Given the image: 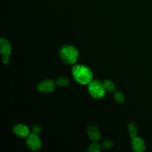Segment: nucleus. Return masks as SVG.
Returning a JSON list of instances; mask_svg holds the SVG:
<instances>
[{
    "label": "nucleus",
    "mask_w": 152,
    "mask_h": 152,
    "mask_svg": "<svg viewBox=\"0 0 152 152\" xmlns=\"http://www.w3.org/2000/svg\"><path fill=\"white\" fill-rule=\"evenodd\" d=\"M72 75L76 82L82 85L88 84L93 80L91 70L81 64L75 65L72 68Z\"/></svg>",
    "instance_id": "nucleus-1"
},
{
    "label": "nucleus",
    "mask_w": 152,
    "mask_h": 152,
    "mask_svg": "<svg viewBox=\"0 0 152 152\" xmlns=\"http://www.w3.org/2000/svg\"><path fill=\"white\" fill-rule=\"evenodd\" d=\"M59 55L62 61L68 65L75 64L79 59V52L77 49L69 45H65L59 50Z\"/></svg>",
    "instance_id": "nucleus-2"
},
{
    "label": "nucleus",
    "mask_w": 152,
    "mask_h": 152,
    "mask_svg": "<svg viewBox=\"0 0 152 152\" xmlns=\"http://www.w3.org/2000/svg\"><path fill=\"white\" fill-rule=\"evenodd\" d=\"M88 90L90 94L96 99H100L103 97L106 92L103 82L97 80H92L88 84Z\"/></svg>",
    "instance_id": "nucleus-3"
},
{
    "label": "nucleus",
    "mask_w": 152,
    "mask_h": 152,
    "mask_svg": "<svg viewBox=\"0 0 152 152\" xmlns=\"http://www.w3.org/2000/svg\"><path fill=\"white\" fill-rule=\"evenodd\" d=\"M26 144L32 151H37L41 148L42 141L37 134L32 133L26 137Z\"/></svg>",
    "instance_id": "nucleus-4"
},
{
    "label": "nucleus",
    "mask_w": 152,
    "mask_h": 152,
    "mask_svg": "<svg viewBox=\"0 0 152 152\" xmlns=\"http://www.w3.org/2000/svg\"><path fill=\"white\" fill-rule=\"evenodd\" d=\"M55 84L50 79H46L41 81L37 85V90L42 93H50L55 90Z\"/></svg>",
    "instance_id": "nucleus-5"
},
{
    "label": "nucleus",
    "mask_w": 152,
    "mask_h": 152,
    "mask_svg": "<svg viewBox=\"0 0 152 152\" xmlns=\"http://www.w3.org/2000/svg\"><path fill=\"white\" fill-rule=\"evenodd\" d=\"M131 146L133 150L137 152H142L145 149L144 141L142 138L138 136L131 138Z\"/></svg>",
    "instance_id": "nucleus-6"
},
{
    "label": "nucleus",
    "mask_w": 152,
    "mask_h": 152,
    "mask_svg": "<svg viewBox=\"0 0 152 152\" xmlns=\"http://www.w3.org/2000/svg\"><path fill=\"white\" fill-rule=\"evenodd\" d=\"M14 134L20 138L27 137L29 135V129L28 126L24 124H17L13 128Z\"/></svg>",
    "instance_id": "nucleus-7"
},
{
    "label": "nucleus",
    "mask_w": 152,
    "mask_h": 152,
    "mask_svg": "<svg viewBox=\"0 0 152 152\" xmlns=\"http://www.w3.org/2000/svg\"><path fill=\"white\" fill-rule=\"evenodd\" d=\"M12 48L10 42L5 38L2 37L0 40V52L2 55H10Z\"/></svg>",
    "instance_id": "nucleus-8"
},
{
    "label": "nucleus",
    "mask_w": 152,
    "mask_h": 152,
    "mask_svg": "<svg viewBox=\"0 0 152 152\" xmlns=\"http://www.w3.org/2000/svg\"><path fill=\"white\" fill-rule=\"evenodd\" d=\"M87 134L89 138L93 141H99L101 138V134L98 128L95 126H88L87 128Z\"/></svg>",
    "instance_id": "nucleus-9"
},
{
    "label": "nucleus",
    "mask_w": 152,
    "mask_h": 152,
    "mask_svg": "<svg viewBox=\"0 0 152 152\" xmlns=\"http://www.w3.org/2000/svg\"><path fill=\"white\" fill-rule=\"evenodd\" d=\"M103 84L105 90L109 92H113L116 89L115 84L111 80H105L103 81Z\"/></svg>",
    "instance_id": "nucleus-10"
},
{
    "label": "nucleus",
    "mask_w": 152,
    "mask_h": 152,
    "mask_svg": "<svg viewBox=\"0 0 152 152\" xmlns=\"http://www.w3.org/2000/svg\"><path fill=\"white\" fill-rule=\"evenodd\" d=\"M56 84L61 87H67L69 84V80L64 77H61L56 79L55 81Z\"/></svg>",
    "instance_id": "nucleus-11"
},
{
    "label": "nucleus",
    "mask_w": 152,
    "mask_h": 152,
    "mask_svg": "<svg viewBox=\"0 0 152 152\" xmlns=\"http://www.w3.org/2000/svg\"><path fill=\"white\" fill-rule=\"evenodd\" d=\"M128 131L131 138H132L133 137L137 136V128L134 123L131 122L128 124Z\"/></svg>",
    "instance_id": "nucleus-12"
},
{
    "label": "nucleus",
    "mask_w": 152,
    "mask_h": 152,
    "mask_svg": "<svg viewBox=\"0 0 152 152\" xmlns=\"http://www.w3.org/2000/svg\"><path fill=\"white\" fill-rule=\"evenodd\" d=\"M101 145L97 142L91 143L88 148V151L89 152H99L101 150Z\"/></svg>",
    "instance_id": "nucleus-13"
},
{
    "label": "nucleus",
    "mask_w": 152,
    "mask_h": 152,
    "mask_svg": "<svg viewBox=\"0 0 152 152\" xmlns=\"http://www.w3.org/2000/svg\"><path fill=\"white\" fill-rule=\"evenodd\" d=\"M114 99L116 102L119 103H122L125 101V97L123 94L120 91H115L114 95Z\"/></svg>",
    "instance_id": "nucleus-14"
},
{
    "label": "nucleus",
    "mask_w": 152,
    "mask_h": 152,
    "mask_svg": "<svg viewBox=\"0 0 152 152\" xmlns=\"http://www.w3.org/2000/svg\"><path fill=\"white\" fill-rule=\"evenodd\" d=\"M113 146V142L111 141L106 140L102 142L101 147L104 149H109Z\"/></svg>",
    "instance_id": "nucleus-15"
},
{
    "label": "nucleus",
    "mask_w": 152,
    "mask_h": 152,
    "mask_svg": "<svg viewBox=\"0 0 152 152\" xmlns=\"http://www.w3.org/2000/svg\"><path fill=\"white\" fill-rule=\"evenodd\" d=\"M33 133H34L36 134H39L41 132V128L39 125H35L33 127Z\"/></svg>",
    "instance_id": "nucleus-16"
},
{
    "label": "nucleus",
    "mask_w": 152,
    "mask_h": 152,
    "mask_svg": "<svg viewBox=\"0 0 152 152\" xmlns=\"http://www.w3.org/2000/svg\"><path fill=\"white\" fill-rule=\"evenodd\" d=\"M10 57L9 55H3L2 56V62L4 65H8L10 63Z\"/></svg>",
    "instance_id": "nucleus-17"
}]
</instances>
